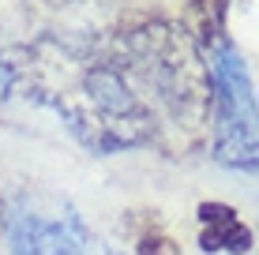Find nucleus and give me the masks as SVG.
Masks as SVG:
<instances>
[{
  "instance_id": "f257e3e1",
  "label": "nucleus",
  "mask_w": 259,
  "mask_h": 255,
  "mask_svg": "<svg viewBox=\"0 0 259 255\" xmlns=\"http://www.w3.org/2000/svg\"><path fill=\"white\" fill-rule=\"evenodd\" d=\"M210 72V105H214V162L226 169L255 173L259 169V105L252 94L244 57L222 41L207 53Z\"/></svg>"
},
{
  "instance_id": "f03ea898",
  "label": "nucleus",
  "mask_w": 259,
  "mask_h": 255,
  "mask_svg": "<svg viewBox=\"0 0 259 255\" xmlns=\"http://www.w3.org/2000/svg\"><path fill=\"white\" fill-rule=\"evenodd\" d=\"M8 236L15 255H83L87 233L75 214L41 222L38 214H8Z\"/></svg>"
},
{
  "instance_id": "7ed1b4c3",
  "label": "nucleus",
  "mask_w": 259,
  "mask_h": 255,
  "mask_svg": "<svg viewBox=\"0 0 259 255\" xmlns=\"http://www.w3.org/2000/svg\"><path fill=\"white\" fill-rule=\"evenodd\" d=\"M199 248L203 251H229V255H248L252 251V229L240 225L237 210L226 203H199Z\"/></svg>"
},
{
  "instance_id": "20e7f679",
  "label": "nucleus",
  "mask_w": 259,
  "mask_h": 255,
  "mask_svg": "<svg viewBox=\"0 0 259 255\" xmlns=\"http://www.w3.org/2000/svg\"><path fill=\"white\" fill-rule=\"evenodd\" d=\"M139 255H181V248H177L169 236H143L139 240Z\"/></svg>"
},
{
  "instance_id": "39448f33",
  "label": "nucleus",
  "mask_w": 259,
  "mask_h": 255,
  "mask_svg": "<svg viewBox=\"0 0 259 255\" xmlns=\"http://www.w3.org/2000/svg\"><path fill=\"white\" fill-rule=\"evenodd\" d=\"M46 4H64V0H46Z\"/></svg>"
},
{
  "instance_id": "423d86ee",
  "label": "nucleus",
  "mask_w": 259,
  "mask_h": 255,
  "mask_svg": "<svg viewBox=\"0 0 259 255\" xmlns=\"http://www.w3.org/2000/svg\"><path fill=\"white\" fill-rule=\"evenodd\" d=\"M105 255H120V251H113V248H109V251H105Z\"/></svg>"
},
{
  "instance_id": "0eeeda50",
  "label": "nucleus",
  "mask_w": 259,
  "mask_h": 255,
  "mask_svg": "<svg viewBox=\"0 0 259 255\" xmlns=\"http://www.w3.org/2000/svg\"><path fill=\"white\" fill-rule=\"evenodd\" d=\"M255 105H259V94H255Z\"/></svg>"
}]
</instances>
